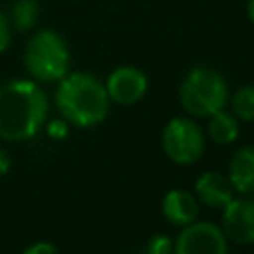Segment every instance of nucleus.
<instances>
[{
  "label": "nucleus",
  "mask_w": 254,
  "mask_h": 254,
  "mask_svg": "<svg viewBox=\"0 0 254 254\" xmlns=\"http://www.w3.org/2000/svg\"><path fill=\"white\" fill-rule=\"evenodd\" d=\"M48 97L34 79H12L0 85V139H32L46 123Z\"/></svg>",
  "instance_id": "1"
},
{
  "label": "nucleus",
  "mask_w": 254,
  "mask_h": 254,
  "mask_svg": "<svg viewBox=\"0 0 254 254\" xmlns=\"http://www.w3.org/2000/svg\"><path fill=\"white\" fill-rule=\"evenodd\" d=\"M109 95L105 83L87 71H67L56 87V107L69 125L95 127L107 117Z\"/></svg>",
  "instance_id": "2"
},
{
  "label": "nucleus",
  "mask_w": 254,
  "mask_h": 254,
  "mask_svg": "<svg viewBox=\"0 0 254 254\" xmlns=\"http://www.w3.org/2000/svg\"><path fill=\"white\" fill-rule=\"evenodd\" d=\"M69 48L54 30H38L24 48V67L38 83H58L69 71Z\"/></svg>",
  "instance_id": "3"
},
{
  "label": "nucleus",
  "mask_w": 254,
  "mask_h": 254,
  "mask_svg": "<svg viewBox=\"0 0 254 254\" xmlns=\"http://www.w3.org/2000/svg\"><path fill=\"white\" fill-rule=\"evenodd\" d=\"M179 101L192 117H210L228 103L226 79L212 67H192L179 85Z\"/></svg>",
  "instance_id": "4"
},
{
  "label": "nucleus",
  "mask_w": 254,
  "mask_h": 254,
  "mask_svg": "<svg viewBox=\"0 0 254 254\" xmlns=\"http://www.w3.org/2000/svg\"><path fill=\"white\" fill-rule=\"evenodd\" d=\"M161 145L167 159L175 165H192L204 151V133L196 121L175 117L165 125Z\"/></svg>",
  "instance_id": "5"
},
{
  "label": "nucleus",
  "mask_w": 254,
  "mask_h": 254,
  "mask_svg": "<svg viewBox=\"0 0 254 254\" xmlns=\"http://www.w3.org/2000/svg\"><path fill=\"white\" fill-rule=\"evenodd\" d=\"M173 254H228V238L220 226L194 220L179 232Z\"/></svg>",
  "instance_id": "6"
},
{
  "label": "nucleus",
  "mask_w": 254,
  "mask_h": 254,
  "mask_svg": "<svg viewBox=\"0 0 254 254\" xmlns=\"http://www.w3.org/2000/svg\"><path fill=\"white\" fill-rule=\"evenodd\" d=\"M147 87H149L147 75L135 65L115 67L105 79V89L109 99L119 105H133L141 101L147 93Z\"/></svg>",
  "instance_id": "7"
},
{
  "label": "nucleus",
  "mask_w": 254,
  "mask_h": 254,
  "mask_svg": "<svg viewBox=\"0 0 254 254\" xmlns=\"http://www.w3.org/2000/svg\"><path fill=\"white\" fill-rule=\"evenodd\" d=\"M222 232L236 244H254V198L244 194L222 208Z\"/></svg>",
  "instance_id": "8"
},
{
  "label": "nucleus",
  "mask_w": 254,
  "mask_h": 254,
  "mask_svg": "<svg viewBox=\"0 0 254 254\" xmlns=\"http://www.w3.org/2000/svg\"><path fill=\"white\" fill-rule=\"evenodd\" d=\"M194 196L208 208H224L234 198V189L228 177L216 171H204L194 181Z\"/></svg>",
  "instance_id": "9"
},
{
  "label": "nucleus",
  "mask_w": 254,
  "mask_h": 254,
  "mask_svg": "<svg viewBox=\"0 0 254 254\" xmlns=\"http://www.w3.org/2000/svg\"><path fill=\"white\" fill-rule=\"evenodd\" d=\"M161 212L171 224L183 228L198 218V198L189 190L173 189L163 196Z\"/></svg>",
  "instance_id": "10"
},
{
  "label": "nucleus",
  "mask_w": 254,
  "mask_h": 254,
  "mask_svg": "<svg viewBox=\"0 0 254 254\" xmlns=\"http://www.w3.org/2000/svg\"><path fill=\"white\" fill-rule=\"evenodd\" d=\"M228 181L240 194L254 192V147H240L228 163Z\"/></svg>",
  "instance_id": "11"
},
{
  "label": "nucleus",
  "mask_w": 254,
  "mask_h": 254,
  "mask_svg": "<svg viewBox=\"0 0 254 254\" xmlns=\"http://www.w3.org/2000/svg\"><path fill=\"white\" fill-rule=\"evenodd\" d=\"M208 137L218 143V145H230L236 141L238 137V119L230 113V111H216L214 115L208 117V125H206Z\"/></svg>",
  "instance_id": "12"
},
{
  "label": "nucleus",
  "mask_w": 254,
  "mask_h": 254,
  "mask_svg": "<svg viewBox=\"0 0 254 254\" xmlns=\"http://www.w3.org/2000/svg\"><path fill=\"white\" fill-rule=\"evenodd\" d=\"M40 6L36 0H16L10 8V22L18 32H28L36 26Z\"/></svg>",
  "instance_id": "13"
},
{
  "label": "nucleus",
  "mask_w": 254,
  "mask_h": 254,
  "mask_svg": "<svg viewBox=\"0 0 254 254\" xmlns=\"http://www.w3.org/2000/svg\"><path fill=\"white\" fill-rule=\"evenodd\" d=\"M230 109L236 119L254 121V83L238 87L230 97Z\"/></svg>",
  "instance_id": "14"
},
{
  "label": "nucleus",
  "mask_w": 254,
  "mask_h": 254,
  "mask_svg": "<svg viewBox=\"0 0 254 254\" xmlns=\"http://www.w3.org/2000/svg\"><path fill=\"white\" fill-rule=\"evenodd\" d=\"M139 254H173V242L165 234H155Z\"/></svg>",
  "instance_id": "15"
},
{
  "label": "nucleus",
  "mask_w": 254,
  "mask_h": 254,
  "mask_svg": "<svg viewBox=\"0 0 254 254\" xmlns=\"http://www.w3.org/2000/svg\"><path fill=\"white\" fill-rule=\"evenodd\" d=\"M8 44H10V24H8V16L0 8V54L8 48Z\"/></svg>",
  "instance_id": "16"
},
{
  "label": "nucleus",
  "mask_w": 254,
  "mask_h": 254,
  "mask_svg": "<svg viewBox=\"0 0 254 254\" xmlns=\"http://www.w3.org/2000/svg\"><path fill=\"white\" fill-rule=\"evenodd\" d=\"M22 254H60V250L50 242H36L32 246H28Z\"/></svg>",
  "instance_id": "17"
},
{
  "label": "nucleus",
  "mask_w": 254,
  "mask_h": 254,
  "mask_svg": "<svg viewBox=\"0 0 254 254\" xmlns=\"http://www.w3.org/2000/svg\"><path fill=\"white\" fill-rule=\"evenodd\" d=\"M67 121L65 119H58V121H52L50 125H48V135L50 137H56V139H62V137H65L67 135Z\"/></svg>",
  "instance_id": "18"
},
{
  "label": "nucleus",
  "mask_w": 254,
  "mask_h": 254,
  "mask_svg": "<svg viewBox=\"0 0 254 254\" xmlns=\"http://www.w3.org/2000/svg\"><path fill=\"white\" fill-rule=\"evenodd\" d=\"M8 171H10V157H8V153L0 147V177H4Z\"/></svg>",
  "instance_id": "19"
},
{
  "label": "nucleus",
  "mask_w": 254,
  "mask_h": 254,
  "mask_svg": "<svg viewBox=\"0 0 254 254\" xmlns=\"http://www.w3.org/2000/svg\"><path fill=\"white\" fill-rule=\"evenodd\" d=\"M246 14H248L250 22L254 24V0H248V2H246Z\"/></svg>",
  "instance_id": "20"
}]
</instances>
